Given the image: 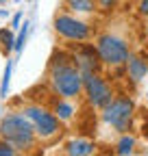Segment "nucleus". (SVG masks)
<instances>
[{
    "instance_id": "1",
    "label": "nucleus",
    "mask_w": 148,
    "mask_h": 156,
    "mask_svg": "<svg viewBox=\"0 0 148 156\" xmlns=\"http://www.w3.org/2000/svg\"><path fill=\"white\" fill-rule=\"evenodd\" d=\"M46 83L52 95H61L68 100H79L83 95V72L74 63L72 52L57 50L46 67Z\"/></svg>"
},
{
    "instance_id": "2",
    "label": "nucleus",
    "mask_w": 148,
    "mask_h": 156,
    "mask_svg": "<svg viewBox=\"0 0 148 156\" xmlns=\"http://www.w3.org/2000/svg\"><path fill=\"white\" fill-rule=\"evenodd\" d=\"M0 139L11 143L20 154L33 152L39 145V136L35 132V126L22 111H11L0 117Z\"/></svg>"
},
{
    "instance_id": "3",
    "label": "nucleus",
    "mask_w": 148,
    "mask_h": 156,
    "mask_svg": "<svg viewBox=\"0 0 148 156\" xmlns=\"http://www.w3.org/2000/svg\"><path fill=\"white\" fill-rule=\"evenodd\" d=\"M20 111L33 122L35 132H37L42 143H52L63 132V128H61L63 122L52 113V108H46L44 104H37V102H26Z\"/></svg>"
},
{
    "instance_id": "4",
    "label": "nucleus",
    "mask_w": 148,
    "mask_h": 156,
    "mask_svg": "<svg viewBox=\"0 0 148 156\" xmlns=\"http://www.w3.org/2000/svg\"><path fill=\"white\" fill-rule=\"evenodd\" d=\"M102 124L107 128H111L113 132L122 134V132H131L133 128V117H135V102L128 95H116L102 111Z\"/></svg>"
},
{
    "instance_id": "5",
    "label": "nucleus",
    "mask_w": 148,
    "mask_h": 156,
    "mask_svg": "<svg viewBox=\"0 0 148 156\" xmlns=\"http://www.w3.org/2000/svg\"><path fill=\"white\" fill-rule=\"evenodd\" d=\"M52 28L59 39L70 41V44H83V41H89V37H91V24L87 20H83V15L70 13L65 9L54 13Z\"/></svg>"
},
{
    "instance_id": "6",
    "label": "nucleus",
    "mask_w": 148,
    "mask_h": 156,
    "mask_svg": "<svg viewBox=\"0 0 148 156\" xmlns=\"http://www.w3.org/2000/svg\"><path fill=\"white\" fill-rule=\"evenodd\" d=\"M96 50H98V56L105 67H122L128 56H131V46L124 37L116 35V33H100L96 37Z\"/></svg>"
},
{
    "instance_id": "7",
    "label": "nucleus",
    "mask_w": 148,
    "mask_h": 156,
    "mask_svg": "<svg viewBox=\"0 0 148 156\" xmlns=\"http://www.w3.org/2000/svg\"><path fill=\"white\" fill-rule=\"evenodd\" d=\"M83 95L91 108L102 111L111 100L116 98L111 85L107 83V78L100 76V72H89L83 74Z\"/></svg>"
},
{
    "instance_id": "8",
    "label": "nucleus",
    "mask_w": 148,
    "mask_h": 156,
    "mask_svg": "<svg viewBox=\"0 0 148 156\" xmlns=\"http://www.w3.org/2000/svg\"><path fill=\"white\" fill-rule=\"evenodd\" d=\"M72 58H74V63L79 65V69L83 74H89V72H98L102 61H100V56H98V50L96 46H91V44H79L76 50L72 52Z\"/></svg>"
},
{
    "instance_id": "9",
    "label": "nucleus",
    "mask_w": 148,
    "mask_h": 156,
    "mask_svg": "<svg viewBox=\"0 0 148 156\" xmlns=\"http://www.w3.org/2000/svg\"><path fill=\"white\" fill-rule=\"evenodd\" d=\"M124 67H126L128 80L137 85V83H142L148 76V58L144 54H133L131 52V56H128V61L124 63Z\"/></svg>"
},
{
    "instance_id": "10",
    "label": "nucleus",
    "mask_w": 148,
    "mask_h": 156,
    "mask_svg": "<svg viewBox=\"0 0 148 156\" xmlns=\"http://www.w3.org/2000/svg\"><path fill=\"white\" fill-rule=\"evenodd\" d=\"M61 152L68 154V156H89V154L96 152V145H94V141L85 139V136H76V139L65 141Z\"/></svg>"
},
{
    "instance_id": "11",
    "label": "nucleus",
    "mask_w": 148,
    "mask_h": 156,
    "mask_svg": "<svg viewBox=\"0 0 148 156\" xmlns=\"http://www.w3.org/2000/svg\"><path fill=\"white\" fill-rule=\"evenodd\" d=\"M50 108H52V113L57 115L63 124H70L74 117H76V106H74V100H68V98H61V95H54Z\"/></svg>"
},
{
    "instance_id": "12",
    "label": "nucleus",
    "mask_w": 148,
    "mask_h": 156,
    "mask_svg": "<svg viewBox=\"0 0 148 156\" xmlns=\"http://www.w3.org/2000/svg\"><path fill=\"white\" fill-rule=\"evenodd\" d=\"M63 9L76 15H94L98 11L96 0H63Z\"/></svg>"
},
{
    "instance_id": "13",
    "label": "nucleus",
    "mask_w": 148,
    "mask_h": 156,
    "mask_svg": "<svg viewBox=\"0 0 148 156\" xmlns=\"http://www.w3.org/2000/svg\"><path fill=\"white\" fill-rule=\"evenodd\" d=\"M135 147H137V139L131 132H122L118 136V141L113 143V154H118V156H131V154H135Z\"/></svg>"
},
{
    "instance_id": "14",
    "label": "nucleus",
    "mask_w": 148,
    "mask_h": 156,
    "mask_svg": "<svg viewBox=\"0 0 148 156\" xmlns=\"http://www.w3.org/2000/svg\"><path fill=\"white\" fill-rule=\"evenodd\" d=\"M0 50L7 56L9 52H15V35L13 28H2L0 30Z\"/></svg>"
},
{
    "instance_id": "15",
    "label": "nucleus",
    "mask_w": 148,
    "mask_h": 156,
    "mask_svg": "<svg viewBox=\"0 0 148 156\" xmlns=\"http://www.w3.org/2000/svg\"><path fill=\"white\" fill-rule=\"evenodd\" d=\"M11 74H13V61L7 58V65H5V74H2V83H0V98L7 100L9 95V87H11Z\"/></svg>"
},
{
    "instance_id": "16",
    "label": "nucleus",
    "mask_w": 148,
    "mask_h": 156,
    "mask_svg": "<svg viewBox=\"0 0 148 156\" xmlns=\"http://www.w3.org/2000/svg\"><path fill=\"white\" fill-rule=\"evenodd\" d=\"M26 37H28V22H24V24L20 26V30H17V35H15V52H17V54L24 50Z\"/></svg>"
},
{
    "instance_id": "17",
    "label": "nucleus",
    "mask_w": 148,
    "mask_h": 156,
    "mask_svg": "<svg viewBox=\"0 0 148 156\" xmlns=\"http://www.w3.org/2000/svg\"><path fill=\"white\" fill-rule=\"evenodd\" d=\"M98 2V11H102V13H113L116 9H118V5H120V0H96Z\"/></svg>"
},
{
    "instance_id": "18",
    "label": "nucleus",
    "mask_w": 148,
    "mask_h": 156,
    "mask_svg": "<svg viewBox=\"0 0 148 156\" xmlns=\"http://www.w3.org/2000/svg\"><path fill=\"white\" fill-rule=\"evenodd\" d=\"M15 154H20L11 143H7L5 139H0V156H15Z\"/></svg>"
},
{
    "instance_id": "19",
    "label": "nucleus",
    "mask_w": 148,
    "mask_h": 156,
    "mask_svg": "<svg viewBox=\"0 0 148 156\" xmlns=\"http://www.w3.org/2000/svg\"><path fill=\"white\" fill-rule=\"evenodd\" d=\"M20 26H22V11H17V13L11 17V28H13V30H20Z\"/></svg>"
},
{
    "instance_id": "20",
    "label": "nucleus",
    "mask_w": 148,
    "mask_h": 156,
    "mask_svg": "<svg viewBox=\"0 0 148 156\" xmlns=\"http://www.w3.org/2000/svg\"><path fill=\"white\" fill-rule=\"evenodd\" d=\"M137 11H139V15H142V17H146V20H148V0H139Z\"/></svg>"
},
{
    "instance_id": "21",
    "label": "nucleus",
    "mask_w": 148,
    "mask_h": 156,
    "mask_svg": "<svg viewBox=\"0 0 148 156\" xmlns=\"http://www.w3.org/2000/svg\"><path fill=\"white\" fill-rule=\"evenodd\" d=\"M0 17H2V20H5V17H9V11H5V9H0Z\"/></svg>"
},
{
    "instance_id": "22",
    "label": "nucleus",
    "mask_w": 148,
    "mask_h": 156,
    "mask_svg": "<svg viewBox=\"0 0 148 156\" xmlns=\"http://www.w3.org/2000/svg\"><path fill=\"white\" fill-rule=\"evenodd\" d=\"M5 2H7V0H0V5H5Z\"/></svg>"
},
{
    "instance_id": "23",
    "label": "nucleus",
    "mask_w": 148,
    "mask_h": 156,
    "mask_svg": "<svg viewBox=\"0 0 148 156\" xmlns=\"http://www.w3.org/2000/svg\"><path fill=\"white\" fill-rule=\"evenodd\" d=\"M13 2H20V0H13Z\"/></svg>"
},
{
    "instance_id": "24",
    "label": "nucleus",
    "mask_w": 148,
    "mask_h": 156,
    "mask_svg": "<svg viewBox=\"0 0 148 156\" xmlns=\"http://www.w3.org/2000/svg\"><path fill=\"white\" fill-rule=\"evenodd\" d=\"M146 35H148V28H146Z\"/></svg>"
}]
</instances>
